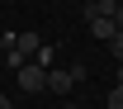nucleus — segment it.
<instances>
[{"label":"nucleus","mask_w":123,"mask_h":109,"mask_svg":"<svg viewBox=\"0 0 123 109\" xmlns=\"http://www.w3.org/2000/svg\"><path fill=\"white\" fill-rule=\"evenodd\" d=\"M14 81H19V90H29V95H38V90H47V71L38 62H24L14 71Z\"/></svg>","instance_id":"obj_1"},{"label":"nucleus","mask_w":123,"mask_h":109,"mask_svg":"<svg viewBox=\"0 0 123 109\" xmlns=\"http://www.w3.org/2000/svg\"><path fill=\"white\" fill-rule=\"evenodd\" d=\"M38 47H43V38H38L33 29L14 33V52H19V57H29V62H33V57H38Z\"/></svg>","instance_id":"obj_2"},{"label":"nucleus","mask_w":123,"mask_h":109,"mask_svg":"<svg viewBox=\"0 0 123 109\" xmlns=\"http://www.w3.org/2000/svg\"><path fill=\"white\" fill-rule=\"evenodd\" d=\"M71 85H76V81L66 76V66H52V71H47V90L52 95H71Z\"/></svg>","instance_id":"obj_3"},{"label":"nucleus","mask_w":123,"mask_h":109,"mask_svg":"<svg viewBox=\"0 0 123 109\" xmlns=\"http://www.w3.org/2000/svg\"><path fill=\"white\" fill-rule=\"evenodd\" d=\"M90 33H95V38H104V43H109V38H114V33H118V29H114L109 19H90Z\"/></svg>","instance_id":"obj_4"},{"label":"nucleus","mask_w":123,"mask_h":109,"mask_svg":"<svg viewBox=\"0 0 123 109\" xmlns=\"http://www.w3.org/2000/svg\"><path fill=\"white\" fill-rule=\"evenodd\" d=\"M66 76H71V81H76V85H80V81L90 76V66H85V62H71V66H66Z\"/></svg>","instance_id":"obj_5"},{"label":"nucleus","mask_w":123,"mask_h":109,"mask_svg":"<svg viewBox=\"0 0 123 109\" xmlns=\"http://www.w3.org/2000/svg\"><path fill=\"white\" fill-rule=\"evenodd\" d=\"M109 52H114V62H118V66H123V29H118V33H114V38H109Z\"/></svg>","instance_id":"obj_6"},{"label":"nucleus","mask_w":123,"mask_h":109,"mask_svg":"<svg viewBox=\"0 0 123 109\" xmlns=\"http://www.w3.org/2000/svg\"><path fill=\"white\" fill-rule=\"evenodd\" d=\"M24 62H29V57H19L14 47H10V52H5V71H19V66H24Z\"/></svg>","instance_id":"obj_7"},{"label":"nucleus","mask_w":123,"mask_h":109,"mask_svg":"<svg viewBox=\"0 0 123 109\" xmlns=\"http://www.w3.org/2000/svg\"><path fill=\"white\" fill-rule=\"evenodd\" d=\"M109 109H123V85H114V90H109V100H104Z\"/></svg>","instance_id":"obj_8"},{"label":"nucleus","mask_w":123,"mask_h":109,"mask_svg":"<svg viewBox=\"0 0 123 109\" xmlns=\"http://www.w3.org/2000/svg\"><path fill=\"white\" fill-rule=\"evenodd\" d=\"M0 109H10V95H5V90H0Z\"/></svg>","instance_id":"obj_9"},{"label":"nucleus","mask_w":123,"mask_h":109,"mask_svg":"<svg viewBox=\"0 0 123 109\" xmlns=\"http://www.w3.org/2000/svg\"><path fill=\"white\" fill-rule=\"evenodd\" d=\"M62 109H80V104H76V100H66V104H62Z\"/></svg>","instance_id":"obj_10"},{"label":"nucleus","mask_w":123,"mask_h":109,"mask_svg":"<svg viewBox=\"0 0 123 109\" xmlns=\"http://www.w3.org/2000/svg\"><path fill=\"white\" fill-rule=\"evenodd\" d=\"M118 85H123V66H118Z\"/></svg>","instance_id":"obj_11"}]
</instances>
